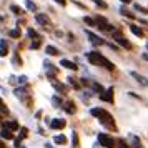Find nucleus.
Masks as SVG:
<instances>
[{"instance_id":"f03ea898","label":"nucleus","mask_w":148,"mask_h":148,"mask_svg":"<svg viewBox=\"0 0 148 148\" xmlns=\"http://www.w3.org/2000/svg\"><path fill=\"white\" fill-rule=\"evenodd\" d=\"M87 58H88V62H90V63H93V65L105 67L107 70H115V65H113V63L108 60V58H105L103 55L97 53V52H90V53H87Z\"/></svg>"},{"instance_id":"4468645a","label":"nucleus","mask_w":148,"mask_h":148,"mask_svg":"<svg viewBox=\"0 0 148 148\" xmlns=\"http://www.w3.org/2000/svg\"><path fill=\"white\" fill-rule=\"evenodd\" d=\"M3 127H7V128H10L12 132H15V130H18V121H3Z\"/></svg>"},{"instance_id":"dca6fc26","label":"nucleus","mask_w":148,"mask_h":148,"mask_svg":"<svg viewBox=\"0 0 148 148\" xmlns=\"http://www.w3.org/2000/svg\"><path fill=\"white\" fill-rule=\"evenodd\" d=\"M53 141L57 145H65V143H67V136H65V135H57L53 138Z\"/></svg>"},{"instance_id":"cd10ccee","label":"nucleus","mask_w":148,"mask_h":148,"mask_svg":"<svg viewBox=\"0 0 148 148\" xmlns=\"http://www.w3.org/2000/svg\"><path fill=\"white\" fill-rule=\"evenodd\" d=\"M27 135H28L27 128H20V140H22V138H27Z\"/></svg>"},{"instance_id":"5701e85b","label":"nucleus","mask_w":148,"mask_h":148,"mask_svg":"<svg viewBox=\"0 0 148 148\" xmlns=\"http://www.w3.org/2000/svg\"><path fill=\"white\" fill-rule=\"evenodd\" d=\"M25 93H27V92H25L23 88H17V90H15V95L20 97V98H25Z\"/></svg>"},{"instance_id":"4be33fe9","label":"nucleus","mask_w":148,"mask_h":148,"mask_svg":"<svg viewBox=\"0 0 148 148\" xmlns=\"http://www.w3.org/2000/svg\"><path fill=\"white\" fill-rule=\"evenodd\" d=\"M83 20H85V23H87V25H90V27H97V22H95L93 18H90V17H85Z\"/></svg>"},{"instance_id":"39448f33","label":"nucleus","mask_w":148,"mask_h":148,"mask_svg":"<svg viewBox=\"0 0 148 148\" xmlns=\"http://www.w3.org/2000/svg\"><path fill=\"white\" fill-rule=\"evenodd\" d=\"M113 38L116 40V43L118 45H121V47H125V48H132V45H130V42L125 38V37H121L118 32H113Z\"/></svg>"},{"instance_id":"4c0bfd02","label":"nucleus","mask_w":148,"mask_h":148,"mask_svg":"<svg viewBox=\"0 0 148 148\" xmlns=\"http://www.w3.org/2000/svg\"><path fill=\"white\" fill-rule=\"evenodd\" d=\"M121 2H123V3H130V2H132V0H121Z\"/></svg>"},{"instance_id":"c756f323","label":"nucleus","mask_w":148,"mask_h":148,"mask_svg":"<svg viewBox=\"0 0 148 148\" xmlns=\"http://www.w3.org/2000/svg\"><path fill=\"white\" fill-rule=\"evenodd\" d=\"M135 8H136L138 12H143V14H148V10H147V8H145V7H141V5H138V3L135 5Z\"/></svg>"},{"instance_id":"bb28decb","label":"nucleus","mask_w":148,"mask_h":148,"mask_svg":"<svg viewBox=\"0 0 148 148\" xmlns=\"http://www.w3.org/2000/svg\"><path fill=\"white\" fill-rule=\"evenodd\" d=\"M68 83H70V85H72V87H73V88H80V85H78V83L75 82V78H72V77L68 78Z\"/></svg>"},{"instance_id":"6ab92c4d","label":"nucleus","mask_w":148,"mask_h":148,"mask_svg":"<svg viewBox=\"0 0 148 148\" xmlns=\"http://www.w3.org/2000/svg\"><path fill=\"white\" fill-rule=\"evenodd\" d=\"M92 88H93L95 92H98V93H103V92H105V90H103V87H101L100 83H92Z\"/></svg>"},{"instance_id":"a211bd4d","label":"nucleus","mask_w":148,"mask_h":148,"mask_svg":"<svg viewBox=\"0 0 148 148\" xmlns=\"http://www.w3.org/2000/svg\"><path fill=\"white\" fill-rule=\"evenodd\" d=\"M65 112H67V113H75V103H73V101H68V103H67Z\"/></svg>"},{"instance_id":"ddd939ff","label":"nucleus","mask_w":148,"mask_h":148,"mask_svg":"<svg viewBox=\"0 0 148 148\" xmlns=\"http://www.w3.org/2000/svg\"><path fill=\"white\" fill-rule=\"evenodd\" d=\"M45 53H48L50 57H55V55H58L60 52H58V48H55L53 45H47V47H45Z\"/></svg>"},{"instance_id":"aec40b11","label":"nucleus","mask_w":148,"mask_h":148,"mask_svg":"<svg viewBox=\"0 0 148 148\" xmlns=\"http://www.w3.org/2000/svg\"><path fill=\"white\" fill-rule=\"evenodd\" d=\"M8 35H10L12 38H18V37H20V30H18V28H14V30L8 32Z\"/></svg>"},{"instance_id":"20e7f679","label":"nucleus","mask_w":148,"mask_h":148,"mask_svg":"<svg viewBox=\"0 0 148 148\" xmlns=\"http://www.w3.org/2000/svg\"><path fill=\"white\" fill-rule=\"evenodd\" d=\"M95 22H97V27L100 28V30H108V32L112 30V32H113V27H112V25H110V23H108L103 17H97V18H95Z\"/></svg>"},{"instance_id":"7c9ffc66","label":"nucleus","mask_w":148,"mask_h":148,"mask_svg":"<svg viewBox=\"0 0 148 148\" xmlns=\"http://www.w3.org/2000/svg\"><path fill=\"white\" fill-rule=\"evenodd\" d=\"M0 112H2V113H8V110L5 108V105H3V101H2V98H0Z\"/></svg>"},{"instance_id":"0eeeda50","label":"nucleus","mask_w":148,"mask_h":148,"mask_svg":"<svg viewBox=\"0 0 148 148\" xmlns=\"http://www.w3.org/2000/svg\"><path fill=\"white\" fill-rule=\"evenodd\" d=\"M85 34H87V37L90 38V42H92V43H95V45H103V43H105V42H103V38H100L98 35H95L93 32H90V30H87Z\"/></svg>"},{"instance_id":"9d476101","label":"nucleus","mask_w":148,"mask_h":148,"mask_svg":"<svg viewBox=\"0 0 148 148\" xmlns=\"http://www.w3.org/2000/svg\"><path fill=\"white\" fill-rule=\"evenodd\" d=\"M0 138H3V140H12V138H14V132H12L10 128L3 127L2 132H0Z\"/></svg>"},{"instance_id":"72a5a7b5","label":"nucleus","mask_w":148,"mask_h":148,"mask_svg":"<svg viewBox=\"0 0 148 148\" xmlns=\"http://www.w3.org/2000/svg\"><path fill=\"white\" fill-rule=\"evenodd\" d=\"M118 148H128L127 143H125V140H118Z\"/></svg>"},{"instance_id":"7ed1b4c3","label":"nucleus","mask_w":148,"mask_h":148,"mask_svg":"<svg viewBox=\"0 0 148 148\" xmlns=\"http://www.w3.org/2000/svg\"><path fill=\"white\" fill-rule=\"evenodd\" d=\"M98 143L105 148H115V140L107 133H98Z\"/></svg>"},{"instance_id":"423d86ee","label":"nucleus","mask_w":148,"mask_h":148,"mask_svg":"<svg viewBox=\"0 0 148 148\" xmlns=\"http://www.w3.org/2000/svg\"><path fill=\"white\" fill-rule=\"evenodd\" d=\"M65 127H67V121L62 120V118H55V120L50 121V128H53V130H62Z\"/></svg>"},{"instance_id":"393cba45","label":"nucleus","mask_w":148,"mask_h":148,"mask_svg":"<svg viewBox=\"0 0 148 148\" xmlns=\"http://www.w3.org/2000/svg\"><path fill=\"white\" fill-rule=\"evenodd\" d=\"M10 10H12L14 14H17V15H20V14H22V8H20V7H17V5H12V7H10Z\"/></svg>"},{"instance_id":"f257e3e1","label":"nucleus","mask_w":148,"mask_h":148,"mask_svg":"<svg viewBox=\"0 0 148 148\" xmlns=\"http://www.w3.org/2000/svg\"><path fill=\"white\" fill-rule=\"evenodd\" d=\"M92 115L93 116H98V120L101 121V125H105V127L112 128V130H115V120L113 116L108 113V112H105L103 108H92Z\"/></svg>"},{"instance_id":"6e6552de","label":"nucleus","mask_w":148,"mask_h":148,"mask_svg":"<svg viewBox=\"0 0 148 148\" xmlns=\"http://www.w3.org/2000/svg\"><path fill=\"white\" fill-rule=\"evenodd\" d=\"M100 98L103 101H108V103H113V88H108V90H105L103 93L100 95Z\"/></svg>"},{"instance_id":"c85d7f7f","label":"nucleus","mask_w":148,"mask_h":148,"mask_svg":"<svg viewBox=\"0 0 148 148\" xmlns=\"http://www.w3.org/2000/svg\"><path fill=\"white\" fill-rule=\"evenodd\" d=\"M120 12L125 15V17H130V18H133V14H132V12H128V10H125V8H120Z\"/></svg>"},{"instance_id":"b1692460","label":"nucleus","mask_w":148,"mask_h":148,"mask_svg":"<svg viewBox=\"0 0 148 148\" xmlns=\"http://www.w3.org/2000/svg\"><path fill=\"white\" fill-rule=\"evenodd\" d=\"M93 3L95 5H98L100 8H107V3H105L103 0H93Z\"/></svg>"},{"instance_id":"412c9836","label":"nucleus","mask_w":148,"mask_h":148,"mask_svg":"<svg viewBox=\"0 0 148 148\" xmlns=\"http://www.w3.org/2000/svg\"><path fill=\"white\" fill-rule=\"evenodd\" d=\"M25 7H27L28 10H35V8H37V5H35L32 0H25Z\"/></svg>"},{"instance_id":"f8f14e48","label":"nucleus","mask_w":148,"mask_h":148,"mask_svg":"<svg viewBox=\"0 0 148 148\" xmlns=\"http://www.w3.org/2000/svg\"><path fill=\"white\" fill-rule=\"evenodd\" d=\"M35 20L38 22L40 25H47L48 22H50V20H48V17L45 14H37V15H35Z\"/></svg>"},{"instance_id":"2eb2a0df","label":"nucleus","mask_w":148,"mask_h":148,"mask_svg":"<svg viewBox=\"0 0 148 148\" xmlns=\"http://www.w3.org/2000/svg\"><path fill=\"white\" fill-rule=\"evenodd\" d=\"M130 30H132V34L136 35V37H143V30H141L138 25H130Z\"/></svg>"},{"instance_id":"1a4fd4ad","label":"nucleus","mask_w":148,"mask_h":148,"mask_svg":"<svg viewBox=\"0 0 148 148\" xmlns=\"http://www.w3.org/2000/svg\"><path fill=\"white\" fill-rule=\"evenodd\" d=\"M130 75L133 77L135 80L138 82V83H141V85H145V87H148V78H145L143 75H140L138 72H130Z\"/></svg>"},{"instance_id":"e433bc0d","label":"nucleus","mask_w":148,"mask_h":148,"mask_svg":"<svg viewBox=\"0 0 148 148\" xmlns=\"http://www.w3.org/2000/svg\"><path fill=\"white\" fill-rule=\"evenodd\" d=\"M143 60H147V62H148V53H143Z\"/></svg>"},{"instance_id":"2f4dec72","label":"nucleus","mask_w":148,"mask_h":148,"mask_svg":"<svg viewBox=\"0 0 148 148\" xmlns=\"http://www.w3.org/2000/svg\"><path fill=\"white\" fill-rule=\"evenodd\" d=\"M40 47V40H38V38H37V40L35 42H32V48H34V50H37V48Z\"/></svg>"},{"instance_id":"9b49d317","label":"nucleus","mask_w":148,"mask_h":148,"mask_svg":"<svg viewBox=\"0 0 148 148\" xmlns=\"http://www.w3.org/2000/svg\"><path fill=\"white\" fill-rule=\"evenodd\" d=\"M60 65L62 67H65V68H70V70H77V63L75 62H70V60H67V58H63V60L60 62Z\"/></svg>"},{"instance_id":"c9c22d12","label":"nucleus","mask_w":148,"mask_h":148,"mask_svg":"<svg viewBox=\"0 0 148 148\" xmlns=\"http://www.w3.org/2000/svg\"><path fill=\"white\" fill-rule=\"evenodd\" d=\"M55 2H57L58 5H62V7H65V5H67V0H55Z\"/></svg>"},{"instance_id":"a878e982","label":"nucleus","mask_w":148,"mask_h":148,"mask_svg":"<svg viewBox=\"0 0 148 148\" xmlns=\"http://www.w3.org/2000/svg\"><path fill=\"white\" fill-rule=\"evenodd\" d=\"M72 138H73V148H78V135L72 133Z\"/></svg>"},{"instance_id":"473e14b6","label":"nucleus","mask_w":148,"mask_h":148,"mask_svg":"<svg viewBox=\"0 0 148 148\" xmlns=\"http://www.w3.org/2000/svg\"><path fill=\"white\" fill-rule=\"evenodd\" d=\"M55 85V88H58V90H62V92H65V90H67V87H65V85H62V83H53Z\"/></svg>"},{"instance_id":"f704fd0d","label":"nucleus","mask_w":148,"mask_h":148,"mask_svg":"<svg viewBox=\"0 0 148 148\" xmlns=\"http://www.w3.org/2000/svg\"><path fill=\"white\" fill-rule=\"evenodd\" d=\"M28 37H37V32L34 28H28Z\"/></svg>"},{"instance_id":"f3484780","label":"nucleus","mask_w":148,"mask_h":148,"mask_svg":"<svg viewBox=\"0 0 148 148\" xmlns=\"http://www.w3.org/2000/svg\"><path fill=\"white\" fill-rule=\"evenodd\" d=\"M7 55V42L0 40V57H5Z\"/></svg>"}]
</instances>
